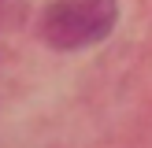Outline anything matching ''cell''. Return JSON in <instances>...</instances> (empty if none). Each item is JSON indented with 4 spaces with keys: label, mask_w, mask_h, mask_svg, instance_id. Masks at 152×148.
I'll list each match as a JSON object with an SVG mask.
<instances>
[{
    "label": "cell",
    "mask_w": 152,
    "mask_h": 148,
    "mask_svg": "<svg viewBox=\"0 0 152 148\" xmlns=\"http://www.w3.org/2000/svg\"><path fill=\"white\" fill-rule=\"evenodd\" d=\"M119 0H56L41 19V37L52 48H86L111 33Z\"/></svg>",
    "instance_id": "1"
},
{
    "label": "cell",
    "mask_w": 152,
    "mask_h": 148,
    "mask_svg": "<svg viewBox=\"0 0 152 148\" xmlns=\"http://www.w3.org/2000/svg\"><path fill=\"white\" fill-rule=\"evenodd\" d=\"M22 11H26L22 0H0V30H11L22 19Z\"/></svg>",
    "instance_id": "2"
}]
</instances>
